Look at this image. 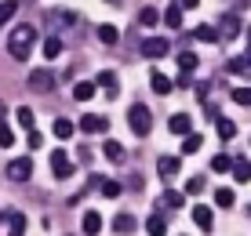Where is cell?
<instances>
[{
	"mask_svg": "<svg viewBox=\"0 0 251 236\" xmlns=\"http://www.w3.org/2000/svg\"><path fill=\"white\" fill-rule=\"evenodd\" d=\"M33 44H37V29H33V25H15L11 37H7V55H11L15 62H25Z\"/></svg>",
	"mask_w": 251,
	"mask_h": 236,
	"instance_id": "cell-1",
	"label": "cell"
},
{
	"mask_svg": "<svg viewBox=\"0 0 251 236\" xmlns=\"http://www.w3.org/2000/svg\"><path fill=\"white\" fill-rule=\"evenodd\" d=\"M127 124H131V131H135L138 138H146L153 131V113L146 109V106H131V109H127Z\"/></svg>",
	"mask_w": 251,
	"mask_h": 236,
	"instance_id": "cell-2",
	"label": "cell"
},
{
	"mask_svg": "<svg viewBox=\"0 0 251 236\" xmlns=\"http://www.w3.org/2000/svg\"><path fill=\"white\" fill-rule=\"evenodd\" d=\"M25 84H29V91L48 94V91H55V84H58V80H55V73H51V69H33Z\"/></svg>",
	"mask_w": 251,
	"mask_h": 236,
	"instance_id": "cell-3",
	"label": "cell"
},
{
	"mask_svg": "<svg viewBox=\"0 0 251 236\" xmlns=\"http://www.w3.org/2000/svg\"><path fill=\"white\" fill-rule=\"evenodd\" d=\"M44 19H48L51 25H58V29H73V25L80 22V15H76V11H66V7H48Z\"/></svg>",
	"mask_w": 251,
	"mask_h": 236,
	"instance_id": "cell-4",
	"label": "cell"
},
{
	"mask_svg": "<svg viewBox=\"0 0 251 236\" xmlns=\"http://www.w3.org/2000/svg\"><path fill=\"white\" fill-rule=\"evenodd\" d=\"M7 178H11V182H29L33 178V160H29V156L11 160V164H7Z\"/></svg>",
	"mask_w": 251,
	"mask_h": 236,
	"instance_id": "cell-5",
	"label": "cell"
},
{
	"mask_svg": "<svg viewBox=\"0 0 251 236\" xmlns=\"http://www.w3.org/2000/svg\"><path fill=\"white\" fill-rule=\"evenodd\" d=\"M171 51V44L164 40V37H150V40H142V55L146 58H164Z\"/></svg>",
	"mask_w": 251,
	"mask_h": 236,
	"instance_id": "cell-6",
	"label": "cell"
},
{
	"mask_svg": "<svg viewBox=\"0 0 251 236\" xmlns=\"http://www.w3.org/2000/svg\"><path fill=\"white\" fill-rule=\"evenodd\" d=\"M178 171H182V160H178V156H160V160H157V174L164 182H171Z\"/></svg>",
	"mask_w": 251,
	"mask_h": 236,
	"instance_id": "cell-7",
	"label": "cell"
},
{
	"mask_svg": "<svg viewBox=\"0 0 251 236\" xmlns=\"http://www.w3.org/2000/svg\"><path fill=\"white\" fill-rule=\"evenodd\" d=\"M51 174H55V178H69V174H73V164H69V156L62 149L51 153Z\"/></svg>",
	"mask_w": 251,
	"mask_h": 236,
	"instance_id": "cell-8",
	"label": "cell"
},
{
	"mask_svg": "<svg viewBox=\"0 0 251 236\" xmlns=\"http://www.w3.org/2000/svg\"><path fill=\"white\" fill-rule=\"evenodd\" d=\"M240 37V19L237 15H222L219 19V40H233Z\"/></svg>",
	"mask_w": 251,
	"mask_h": 236,
	"instance_id": "cell-9",
	"label": "cell"
},
{
	"mask_svg": "<svg viewBox=\"0 0 251 236\" xmlns=\"http://www.w3.org/2000/svg\"><path fill=\"white\" fill-rule=\"evenodd\" d=\"M109 124H106V117H99V113H88V117L80 120V131L84 135H102Z\"/></svg>",
	"mask_w": 251,
	"mask_h": 236,
	"instance_id": "cell-10",
	"label": "cell"
},
{
	"mask_svg": "<svg viewBox=\"0 0 251 236\" xmlns=\"http://www.w3.org/2000/svg\"><path fill=\"white\" fill-rule=\"evenodd\" d=\"M193 222L201 225L204 233H211V229H215V214H211V207H207V204H197V207H193Z\"/></svg>",
	"mask_w": 251,
	"mask_h": 236,
	"instance_id": "cell-11",
	"label": "cell"
},
{
	"mask_svg": "<svg viewBox=\"0 0 251 236\" xmlns=\"http://www.w3.org/2000/svg\"><path fill=\"white\" fill-rule=\"evenodd\" d=\"M229 73H233V76H244V80H251V55H237V58H229Z\"/></svg>",
	"mask_w": 251,
	"mask_h": 236,
	"instance_id": "cell-12",
	"label": "cell"
},
{
	"mask_svg": "<svg viewBox=\"0 0 251 236\" xmlns=\"http://www.w3.org/2000/svg\"><path fill=\"white\" fill-rule=\"evenodd\" d=\"M168 127H171V135H189V131H193V120H189V113H175V117L168 120Z\"/></svg>",
	"mask_w": 251,
	"mask_h": 236,
	"instance_id": "cell-13",
	"label": "cell"
},
{
	"mask_svg": "<svg viewBox=\"0 0 251 236\" xmlns=\"http://www.w3.org/2000/svg\"><path fill=\"white\" fill-rule=\"evenodd\" d=\"M135 229H138V222H135L131 214H117V222H113V233L117 236H131Z\"/></svg>",
	"mask_w": 251,
	"mask_h": 236,
	"instance_id": "cell-14",
	"label": "cell"
},
{
	"mask_svg": "<svg viewBox=\"0 0 251 236\" xmlns=\"http://www.w3.org/2000/svg\"><path fill=\"white\" fill-rule=\"evenodd\" d=\"M95 91H99V84L84 80V84H76V87H73V98H76V102H91V98H95Z\"/></svg>",
	"mask_w": 251,
	"mask_h": 236,
	"instance_id": "cell-15",
	"label": "cell"
},
{
	"mask_svg": "<svg viewBox=\"0 0 251 236\" xmlns=\"http://www.w3.org/2000/svg\"><path fill=\"white\" fill-rule=\"evenodd\" d=\"M102 233V218H99V211H88L84 214V236H99Z\"/></svg>",
	"mask_w": 251,
	"mask_h": 236,
	"instance_id": "cell-16",
	"label": "cell"
},
{
	"mask_svg": "<svg viewBox=\"0 0 251 236\" xmlns=\"http://www.w3.org/2000/svg\"><path fill=\"white\" fill-rule=\"evenodd\" d=\"M164 25L182 29V7H178V4H168V11H164Z\"/></svg>",
	"mask_w": 251,
	"mask_h": 236,
	"instance_id": "cell-17",
	"label": "cell"
},
{
	"mask_svg": "<svg viewBox=\"0 0 251 236\" xmlns=\"http://www.w3.org/2000/svg\"><path fill=\"white\" fill-rule=\"evenodd\" d=\"M146 233H150V236H168V222H164L160 214H153L150 222H146Z\"/></svg>",
	"mask_w": 251,
	"mask_h": 236,
	"instance_id": "cell-18",
	"label": "cell"
},
{
	"mask_svg": "<svg viewBox=\"0 0 251 236\" xmlns=\"http://www.w3.org/2000/svg\"><path fill=\"white\" fill-rule=\"evenodd\" d=\"M95 84H99V87H106L109 94H117V91H120V84H117V73H109V69H106V73H99V80H95Z\"/></svg>",
	"mask_w": 251,
	"mask_h": 236,
	"instance_id": "cell-19",
	"label": "cell"
},
{
	"mask_svg": "<svg viewBox=\"0 0 251 236\" xmlns=\"http://www.w3.org/2000/svg\"><path fill=\"white\" fill-rule=\"evenodd\" d=\"M160 22V15H157V7H142L138 11V25H146V29H153V25Z\"/></svg>",
	"mask_w": 251,
	"mask_h": 236,
	"instance_id": "cell-20",
	"label": "cell"
},
{
	"mask_svg": "<svg viewBox=\"0 0 251 236\" xmlns=\"http://www.w3.org/2000/svg\"><path fill=\"white\" fill-rule=\"evenodd\" d=\"M99 40L106 44V47H113V44L120 40V33H117V25H99Z\"/></svg>",
	"mask_w": 251,
	"mask_h": 236,
	"instance_id": "cell-21",
	"label": "cell"
},
{
	"mask_svg": "<svg viewBox=\"0 0 251 236\" xmlns=\"http://www.w3.org/2000/svg\"><path fill=\"white\" fill-rule=\"evenodd\" d=\"M233 178L237 182H251V164L248 160H233Z\"/></svg>",
	"mask_w": 251,
	"mask_h": 236,
	"instance_id": "cell-22",
	"label": "cell"
},
{
	"mask_svg": "<svg viewBox=\"0 0 251 236\" xmlns=\"http://www.w3.org/2000/svg\"><path fill=\"white\" fill-rule=\"evenodd\" d=\"M150 87H153L157 94H168V91H171V80H168L164 73H153V76H150Z\"/></svg>",
	"mask_w": 251,
	"mask_h": 236,
	"instance_id": "cell-23",
	"label": "cell"
},
{
	"mask_svg": "<svg viewBox=\"0 0 251 236\" xmlns=\"http://www.w3.org/2000/svg\"><path fill=\"white\" fill-rule=\"evenodd\" d=\"M7 222H11V233H7V236H22L25 233V218L19 211H7Z\"/></svg>",
	"mask_w": 251,
	"mask_h": 236,
	"instance_id": "cell-24",
	"label": "cell"
},
{
	"mask_svg": "<svg viewBox=\"0 0 251 236\" xmlns=\"http://www.w3.org/2000/svg\"><path fill=\"white\" fill-rule=\"evenodd\" d=\"M193 37H197V40H204V44H215V40H219V29H215V25H197Z\"/></svg>",
	"mask_w": 251,
	"mask_h": 236,
	"instance_id": "cell-25",
	"label": "cell"
},
{
	"mask_svg": "<svg viewBox=\"0 0 251 236\" xmlns=\"http://www.w3.org/2000/svg\"><path fill=\"white\" fill-rule=\"evenodd\" d=\"M201 142H204V138L201 135H193V131H189V135H182V153L189 156V153H197V149H201Z\"/></svg>",
	"mask_w": 251,
	"mask_h": 236,
	"instance_id": "cell-26",
	"label": "cell"
},
{
	"mask_svg": "<svg viewBox=\"0 0 251 236\" xmlns=\"http://www.w3.org/2000/svg\"><path fill=\"white\" fill-rule=\"evenodd\" d=\"M15 11H19V0H4V4H0V25L11 22V19H15Z\"/></svg>",
	"mask_w": 251,
	"mask_h": 236,
	"instance_id": "cell-27",
	"label": "cell"
},
{
	"mask_svg": "<svg viewBox=\"0 0 251 236\" xmlns=\"http://www.w3.org/2000/svg\"><path fill=\"white\" fill-rule=\"evenodd\" d=\"M44 55H48V58H58V55H62V37H48V40H44Z\"/></svg>",
	"mask_w": 251,
	"mask_h": 236,
	"instance_id": "cell-28",
	"label": "cell"
},
{
	"mask_svg": "<svg viewBox=\"0 0 251 236\" xmlns=\"http://www.w3.org/2000/svg\"><path fill=\"white\" fill-rule=\"evenodd\" d=\"M186 204V196L182 193H175V189H168V193H164V207H171V211H178V207Z\"/></svg>",
	"mask_w": 251,
	"mask_h": 236,
	"instance_id": "cell-29",
	"label": "cell"
},
{
	"mask_svg": "<svg viewBox=\"0 0 251 236\" xmlns=\"http://www.w3.org/2000/svg\"><path fill=\"white\" fill-rule=\"evenodd\" d=\"M178 69H182V73H193L197 69V55L193 51H182V55H178Z\"/></svg>",
	"mask_w": 251,
	"mask_h": 236,
	"instance_id": "cell-30",
	"label": "cell"
},
{
	"mask_svg": "<svg viewBox=\"0 0 251 236\" xmlns=\"http://www.w3.org/2000/svg\"><path fill=\"white\" fill-rule=\"evenodd\" d=\"M102 153H106L109 160H124V145H120V142H106V145H102Z\"/></svg>",
	"mask_w": 251,
	"mask_h": 236,
	"instance_id": "cell-31",
	"label": "cell"
},
{
	"mask_svg": "<svg viewBox=\"0 0 251 236\" xmlns=\"http://www.w3.org/2000/svg\"><path fill=\"white\" fill-rule=\"evenodd\" d=\"M211 171H215V174H226V171H233V160H229V156H215V160H211Z\"/></svg>",
	"mask_w": 251,
	"mask_h": 236,
	"instance_id": "cell-32",
	"label": "cell"
},
{
	"mask_svg": "<svg viewBox=\"0 0 251 236\" xmlns=\"http://www.w3.org/2000/svg\"><path fill=\"white\" fill-rule=\"evenodd\" d=\"M233 102L237 106H251V87H233Z\"/></svg>",
	"mask_w": 251,
	"mask_h": 236,
	"instance_id": "cell-33",
	"label": "cell"
},
{
	"mask_svg": "<svg viewBox=\"0 0 251 236\" xmlns=\"http://www.w3.org/2000/svg\"><path fill=\"white\" fill-rule=\"evenodd\" d=\"M69 135H73V124L58 117V120H55V138H69Z\"/></svg>",
	"mask_w": 251,
	"mask_h": 236,
	"instance_id": "cell-34",
	"label": "cell"
},
{
	"mask_svg": "<svg viewBox=\"0 0 251 236\" xmlns=\"http://www.w3.org/2000/svg\"><path fill=\"white\" fill-rule=\"evenodd\" d=\"M215 207H233V189H219L215 193Z\"/></svg>",
	"mask_w": 251,
	"mask_h": 236,
	"instance_id": "cell-35",
	"label": "cell"
},
{
	"mask_svg": "<svg viewBox=\"0 0 251 236\" xmlns=\"http://www.w3.org/2000/svg\"><path fill=\"white\" fill-rule=\"evenodd\" d=\"M99 189H102V193H106L109 200H113V196H120V182H109V178H102V186H99Z\"/></svg>",
	"mask_w": 251,
	"mask_h": 236,
	"instance_id": "cell-36",
	"label": "cell"
},
{
	"mask_svg": "<svg viewBox=\"0 0 251 236\" xmlns=\"http://www.w3.org/2000/svg\"><path fill=\"white\" fill-rule=\"evenodd\" d=\"M219 135H222V138H233V135H237V124L222 117V120H219Z\"/></svg>",
	"mask_w": 251,
	"mask_h": 236,
	"instance_id": "cell-37",
	"label": "cell"
},
{
	"mask_svg": "<svg viewBox=\"0 0 251 236\" xmlns=\"http://www.w3.org/2000/svg\"><path fill=\"white\" fill-rule=\"evenodd\" d=\"M15 145V135H11V127H4L0 124V149H11Z\"/></svg>",
	"mask_w": 251,
	"mask_h": 236,
	"instance_id": "cell-38",
	"label": "cell"
},
{
	"mask_svg": "<svg viewBox=\"0 0 251 236\" xmlns=\"http://www.w3.org/2000/svg\"><path fill=\"white\" fill-rule=\"evenodd\" d=\"M15 117H19V127H25V131L33 127V109H25V106H22L19 113H15Z\"/></svg>",
	"mask_w": 251,
	"mask_h": 236,
	"instance_id": "cell-39",
	"label": "cell"
},
{
	"mask_svg": "<svg viewBox=\"0 0 251 236\" xmlns=\"http://www.w3.org/2000/svg\"><path fill=\"white\" fill-rule=\"evenodd\" d=\"M186 193H189V196H193V193H204V178H201V174L186 182Z\"/></svg>",
	"mask_w": 251,
	"mask_h": 236,
	"instance_id": "cell-40",
	"label": "cell"
},
{
	"mask_svg": "<svg viewBox=\"0 0 251 236\" xmlns=\"http://www.w3.org/2000/svg\"><path fill=\"white\" fill-rule=\"evenodd\" d=\"M40 145H44V135H40V131H33V127H29V149H40Z\"/></svg>",
	"mask_w": 251,
	"mask_h": 236,
	"instance_id": "cell-41",
	"label": "cell"
},
{
	"mask_svg": "<svg viewBox=\"0 0 251 236\" xmlns=\"http://www.w3.org/2000/svg\"><path fill=\"white\" fill-rule=\"evenodd\" d=\"M175 4L182 7V11H189V7H197V4H201V0H175Z\"/></svg>",
	"mask_w": 251,
	"mask_h": 236,
	"instance_id": "cell-42",
	"label": "cell"
},
{
	"mask_svg": "<svg viewBox=\"0 0 251 236\" xmlns=\"http://www.w3.org/2000/svg\"><path fill=\"white\" fill-rule=\"evenodd\" d=\"M4 117H7V106H4V102H0V124H4Z\"/></svg>",
	"mask_w": 251,
	"mask_h": 236,
	"instance_id": "cell-43",
	"label": "cell"
},
{
	"mask_svg": "<svg viewBox=\"0 0 251 236\" xmlns=\"http://www.w3.org/2000/svg\"><path fill=\"white\" fill-rule=\"evenodd\" d=\"M106 4H113V7H120V4H124V0H106Z\"/></svg>",
	"mask_w": 251,
	"mask_h": 236,
	"instance_id": "cell-44",
	"label": "cell"
}]
</instances>
